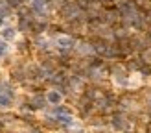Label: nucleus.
<instances>
[{
  "mask_svg": "<svg viewBox=\"0 0 151 133\" xmlns=\"http://www.w3.org/2000/svg\"><path fill=\"white\" fill-rule=\"evenodd\" d=\"M0 24H2V20H0Z\"/></svg>",
  "mask_w": 151,
  "mask_h": 133,
  "instance_id": "obj_6",
  "label": "nucleus"
},
{
  "mask_svg": "<svg viewBox=\"0 0 151 133\" xmlns=\"http://www.w3.org/2000/svg\"><path fill=\"white\" fill-rule=\"evenodd\" d=\"M48 100H50L52 103H57L59 100H61V96H59V93H55V91H52V93H48Z\"/></svg>",
  "mask_w": 151,
  "mask_h": 133,
  "instance_id": "obj_1",
  "label": "nucleus"
},
{
  "mask_svg": "<svg viewBox=\"0 0 151 133\" xmlns=\"http://www.w3.org/2000/svg\"><path fill=\"white\" fill-rule=\"evenodd\" d=\"M6 52H7V50H6V44H0V57H2Z\"/></svg>",
  "mask_w": 151,
  "mask_h": 133,
  "instance_id": "obj_5",
  "label": "nucleus"
},
{
  "mask_svg": "<svg viewBox=\"0 0 151 133\" xmlns=\"http://www.w3.org/2000/svg\"><path fill=\"white\" fill-rule=\"evenodd\" d=\"M0 103H2V106H9L11 103V94L7 96V93H2V96H0Z\"/></svg>",
  "mask_w": 151,
  "mask_h": 133,
  "instance_id": "obj_2",
  "label": "nucleus"
},
{
  "mask_svg": "<svg viewBox=\"0 0 151 133\" xmlns=\"http://www.w3.org/2000/svg\"><path fill=\"white\" fill-rule=\"evenodd\" d=\"M4 39H13V30L11 28H7V30H4Z\"/></svg>",
  "mask_w": 151,
  "mask_h": 133,
  "instance_id": "obj_3",
  "label": "nucleus"
},
{
  "mask_svg": "<svg viewBox=\"0 0 151 133\" xmlns=\"http://www.w3.org/2000/svg\"><path fill=\"white\" fill-rule=\"evenodd\" d=\"M59 44H61V46H70L72 41H70V39H66V37H61V39H59Z\"/></svg>",
  "mask_w": 151,
  "mask_h": 133,
  "instance_id": "obj_4",
  "label": "nucleus"
}]
</instances>
